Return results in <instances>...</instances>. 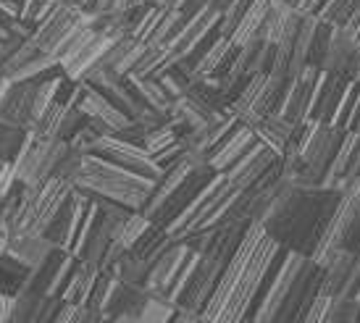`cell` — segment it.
I'll use <instances>...</instances> for the list:
<instances>
[{
  "mask_svg": "<svg viewBox=\"0 0 360 323\" xmlns=\"http://www.w3.org/2000/svg\"><path fill=\"white\" fill-rule=\"evenodd\" d=\"M40 55H42V51L37 48V45H34V42H32V37H30V40L21 42L19 48H16V53H13L8 61L0 66V74H3V77L11 81L21 69H24V66H27V63H32L34 58H40Z\"/></svg>",
  "mask_w": 360,
  "mask_h": 323,
  "instance_id": "cell-29",
  "label": "cell"
},
{
  "mask_svg": "<svg viewBox=\"0 0 360 323\" xmlns=\"http://www.w3.org/2000/svg\"><path fill=\"white\" fill-rule=\"evenodd\" d=\"M150 3H160V0H150Z\"/></svg>",
  "mask_w": 360,
  "mask_h": 323,
  "instance_id": "cell-42",
  "label": "cell"
},
{
  "mask_svg": "<svg viewBox=\"0 0 360 323\" xmlns=\"http://www.w3.org/2000/svg\"><path fill=\"white\" fill-rule=\"evenodd\" d=\"M150 223H153L150 218H145L142 213H131L129 221L121 226V232L116 234V239H113V242H119L124 250H131V247H134V242L140 239L142 234L148 232V226H150Z\"/></svg>",
  "mask_w": 360,
  "mask_h": 323,
  "instance_id": "cell-33",
  "label": "cell"
},
{
  "mask_svg": "<svg viewBox=\"0 0 360 323\" xmlns=\"http://www.w3.org/2000/svg\"><path fill=\"white\" fill-rule=\"evenodd\" d=\"M32 131L16 129V126H6L0 124V161L3 163H16V158L21 155L24 145L30 140Z\"/></svg>",
  "mask_w": 360,
  "mask_h": 323,
  "instance_id": "cell-26",
  "label": "cell"
},
{
  "mask_svg": "<svg viewBox=\"0 0 360 323\" xmlns=\"http://www.w3.org/2000/svg\"><path fill=\"white\" fill-rule=\"evenodd\" d=\"M347 81L334 77V74H321L319 87H316V100H313V111H310L308 121H319V124H331L334 116L340 111V103L347 92Z\"/></svg>",
  "mask_w": 360,
  "mask_h": 323,
  "instance_id": "cell-13",
  "label": "cell"
},
{
  "mask_svg": "<svg viewBox=\"0 0 360 323\" xmlns=\"http://www.w3.org/2000/svg\"><path fill=\"white\" fill-rule=\"evenodd\" d=\"M331 34H334V24H329V21H323L319 16V24L313 29V40H310L305 69L310 66V69L323 71V63H326V55H329V48H331Z\"/></svg>",
  "mask_w": 360,
  "mask_h": 323,
  "instance_id": "cell-24",
  "label": "cell"
},
{
  "mask_svg": "<svg viewBox=\"0 0 360 323\" xmlns=\"http://www.w3.org/2000/svg\"><path fill=\"white\" fill-rule=\"evenodd\" d=\"M179 140V134H176V129L174 126H158V129H150L148 134H145V140H142V150L148 152L150 158H155V155H160V152L166 150V147H171L174 142Z\"/></svg>",
  "mask_w": 360,
  "mask_h": 323,
  "instance_id": "cell-31",
  "label": "cell"
},
{
  "mask_svg": "<svg viewBox=\"0 0 360 323\" xmlns=\"http://www.w3.org/2000/svg\"><path fill=\"white\" fill-rule=\"evenodd\" d=\"M8 244H11V226L6 221H0V258L8 253Z\"/></svg>",
  "mask_w": 360,
  "mask_h": 323,
  "instance_id": "cell-39",
  "label": "cell"
},
{
  "mask_svg": "<svg viewBox=\"0 0 360 323\" xmlns=\"http://www.w3.org/2000/svg\"><path fill=\"white\" fill-rule=\"evenodd\" d=\"M150 297L153 292L145 286H129V284L116 282L103 313L108 315L110 321L119 318V315H140L145 310V305L150 303Z\"/></svg>",
  "mask_w": 360,
  "mask_h": 323,
  "instance_id": "cell-18",
  "label": "cell"
},
{
  "mask_svg": "<svg viewBox=\"0 0 360 323\" xmlns=\"http://www.w3.org/2000/svg\"><path fill=\"white\" fill-rule=\"evenodd\" d=\"M224 268H226V263H221L219 258H200L198 265H195V271H192L190 282H187V286L181 289L176 308L184 310V313H192L200 318L202 310L208 308L213 292H216V286H219Z\"/></svg>",
  "mask_w": 360,
  "mask_h": 323,
  "instance_id": "cell-6",
  "label": "cell"
},
{
  "mask_svg": "<svg viewBox=\"0 0 360 323\" xmlns=\"http://www.w3.org/2000/svg\"><path fill=\"white\" fill-rule=\"evenodd\" d=\"M190 173H192V166H190V161H187V155H184L179 163L169 166L158 182L153 184V192H150V197H148V202H145V208H142V216L153 221V216H155V213L169 202V197L179 190Z\"/></svg>",
  "mask_w": 360,
  "mask_h": 323,
  "instance_id": "cell-16",
  "label": "cell"
},
{
  "mask_svg": "<svg viewBox=\"0 0 360 323\" xmlns=\"http://www.w3.org/2000/svg\"><path fill=\"white\" fill-rule=\"evenodd\" d=\"M292 11L295 8H292L287 0H271L269 13H266V19H263V24H260L258 29L260 37L266 42H271V45H276L281 40V34H284V27L290 21Z\"/></svg>",
  "mask_w": 360,
  "mask_h": 323,
  "instance_id": "cell-23",
  "label": "cell"
},
{
  "mask_svg": "<svg viewBox=\"0 0 360 323\" xmlns=\"http://www.w3.org/2000/svg\"><path fill=\"white\" fill-rule=\"evenodd\" d=\"M113 284H116V279L110 276V273H98V282H95V286H92L90 297H87V308H92V310H105V303H108L110 297V289H113Z\"/></svg>",
  "mask_w": 360,
  "mask_h": 323,
  "instance_id": "cell-36",
  "label": "cell"
},
{
  "mask_svg": "<svg viewBox=\"0 0 360 323\" xmlns=\"http://www.w3.org/2000/svg\"><path fill=\"white\" fill-rule=\"evenodd\" d=\"M56 250H58V247H56L51 239L40 237V234H16V237H11V244H8L11 258H16V261H19L21 265H27L30 271L40 268L42 263L48 261Z\"/></svg>",
  "mask_w": 360,
  "mask_h": 323,
  "instance_id": "cell-19",
  "label": "cell"
},
{
  "mask_svg": "<svg viewBox=\"0 0 360 323\" xmlns=\"http://www.w3.org/2000/svg\"><path fill=\"white\" fill-rule=\"evenodd\" d=\"M250 6H252V0H234V3H231V8L226 11V13H221L219 16L221 37H229L231 40V34L237 32V27L242 24V19H245V13L250 11Z\"/></svg>",
  "mask_w": 360,
  "mask_h": 323,
  "instance_id": "cell-35",
  "label": "cell"
},
{
  "mask_svg": "<svg viewBox=\"0 0 360 323\" xmlns=\"http://www.w3.org/2000/svg\"><path fill=\"white\" fill-rule=\"evenodd\" d=\"M166 53H169V48L145 42L140 61H137V66H134V71H131V77H134V79H150V77H155L160 69V63H163V58H166Z\"/></svg>",
  "mask_w": 360,
  "mask_h": 323,
  "instance_id": "cell-28",
  "label": "cell"
},
{
  "mask_svg": "<svg viewBox=\"0 0 360 323\" xmlns=\"http://www.w3.org/2000/svg\"><path fill=\"white\" fill-rule=\"evenodd\" d=\"M71 323H110V318L103 310H92L87 305H77Z\"/></svg>",
  "mask_w": 360,
  "mask_h": 323,
  "instance_id": "cell-37",
  "label": "cell"
},
{
  "mask_svg": "<svg viewBox=\"0 0 360 323\" xmlns=\"http://www.w3.org/2000/svg\"><path fill=\"white\" fill-rule=\"evenodd\" d=\"M77 108H79L87 119H95V121H101L105 129L110 131V134H119V131H124L127 126L131 124L129 116H124L121 111H116L113 105H110L105 98H101L98 92L92 90H84V95H82V100L77 103Z\"/></svg>",
  "mask_w": 360,
  "mask_h": 323,
  "instance_id": "cell-20",
  "label": "cell"
},
{
  "mask_svg": "<svg viewBox=\"0 0 360 323\" xmlns=\"http://www.w3.org/2000/svg\"><path fill=\"white\" fill-rule=\"evenodd\" d=\"M219 37H221V32H219V24H216V27H213V29H210L208 34L202 37V40H198L195 45H192L190 51H187V55H184L179 63L187 71H192V74H195V71H198V66L202 63V58H205V53L213 48V42L219 40Z\"/></svg>",
  "mask_w": 360,
  "mask_h": 323,
  "instance_id": "cell-34",
  "label": "cell"
},
{
  "mask_svg": "<svg viewBox=\"0 0 360 323\" xmlns=\"http://www.w3.org/2000/svg\"><path fill=\"white\" fill-rule=\"evenodd\" d=\"M56 6H58V0H24L19 21L27 27V29L34 32L37 27H40V21H45V16H48Z\"/></svg>",
  "mask_w": 360,
  "mask_h": 323,
  "instance_id": "cell-32",
  "label": "cell"
},
{
  "mask_svg": "<svg viewBox=\"0 0 360 323\" xmlns=\"http://www.w3.org/2000/svg\"><path fill=\"white\" fill-rule=\"evenodd\" d=\"M276 63V45L266 42L260 34H252L242 48H237V63L234 69L242 74H266L269 77Z\"/></svg>",
  "mask_w": 360,
  "mask_h": 323,
  "instance_id": "cell-17",
  "label": "cell"
},
{
  "mask_svg": "<svg viewBox=\"0 0 360 323\" xmlns=\"http://www.w3.org/2000/svg\"><path fill=\"white\" fill-rule=\"evenodd\" d=\"M60 3H66V6H74V8L84 11L87 6H90V0H60Z\"/></svg>",
  "mask_w": 360,
  "mask_h": 323,
  "instance_id": "cell-41",
  "label": "cell"
},
{
  "mask_svg": "<svg viewBox=\"0 0 360 323\" xmlns=\"http://www.w3.org/2000/svg\"><path fill=\"white\" fill-rule=\"evenodd\" d=\"M87 155H95V158H103V161H108V163H116V166H121V169H127V171H131V173H137V176L148 179V182H158L160 176H163V171L155 166V161L142 150L140 145L124 142V140H119V137H113V134L92 142Z\"/></svg>",
  "mask_w": 360,
  "mask_h": 323,
  "instance_id": "cell-5",
  "label": "cell"
},
{
  "mask_svg": "<svg viewBox=\"0 0 360 323\" xmlns=\"http://www.w3.org/2000/svg\"><path fill=\"white\" fill-rule=\"evenodd\" d=\"M271 8V0H252L250 11L245 13V19H242V24L237 27V32L231 34V42L237 45V48H242L245 42L250 40L252 34H258L260 24H263V19H266V13H269Z\"/></svg>",
  "mask_w": 360,
  "mask_h": 323,
  "instance_id": "cell-25",
  "label": "cell"
},
{
  "mask_svg": "<svg viewBox=\"0 0 360 323\" xmlns=\"http://www.w3.org/2000/svg\"><path fill=\"white\" fill-rule=\"evenodd\" d=\"M323 71L340 77L347 84L360 81V40L352 27H334Z\"/></svg>",
  "mask_w": 360,
  "mask_h": 323,
  "instance_id": "cell-8",
  "label": "cell"
},
{
  "mask_svg": "<svg viewBox=\"0 0 360 323\" xmlns=\"http://www.w3.org/2000/svg\"><path fill=\"white\" fill-rule=\"evenodd\" d=\"M342 197L345 195L337 190H323V187L308 190L290 179H281L276 197L260 226L274 242H279L281 250L313 258Z\"/></svg>",
  "mask_w": 360,
  "mask_h": 323,
  "instance_id": "cell-1",
  "label": "cell"
},
{
  "mask_svg": "<svg viewBox=\"0 0 360 323\" xmlns=\"http://www.w3.org/2000/svg\"><path fill=\"white\" fill-rule=\"evenodd\" d=\"M98 273H101L98 268H92V265H87V263H82L79 258H77V265H74V273H71V279H69V286L63 289L60 300L71 305H84L92 292V286H95V282H98Z\"/></svg>",
  "mask_w": 360,
  "mask_h": 323,
  "instance_id": "cell-21",
  "label": "cell"
},
{
  "mask_svg": "<svg viewBox=\"0 0 360 323\" xmlns=\"http://www.w3.org/2000/svg\"><path fill=\"white\" fill-rule=\"evenodd\" d=\"M69 142L48 140V137H37L30 134V140L24 145L21 155L16 158V179L24 190H40L42 184L56 179L63 155L69 152Z\"/></svg>",
  "mask_w": 360,
  "mask_h": 323,
  "instance_id": "cell-4",
  "label": "cell"
},
{
  "mask_svg": "<svg viewBox=\"0 0 360 323\" xmlns=\"http://www.w3.org/2000/svg\"><path fill=\"white\" fill-rule=\"evenodd\" d=\"M323 71L321 69H305L292 81L290 92H287V100L281 105L279 116L287 119L290 124H305L310 119V111H313V100H316V87H319V79Z\"/></svg>",
  "mask_w": 360,
  "mask_h": 323,
  "instance_id": "cell-12",
  "label": "cell"
},
{
  "mask_svg": "<svg viewBox=\"0 0 360 323\" xmlns=\"http://www.w3.org/2000/svg\"><path fill=\"white\" fill-rule=\"evenodd\" d=\"M153 184L155 182H148V179L121 169L116 163L87 155L84 158V171L74 182V190L84 192L87 197H105V200L119 202V205L134 213H142L145 202L153 192Z\"/></svg>",
  "mask_w": 360,
  "mask_h": 323,
  "instance_id": "cell-2",
  "label": "cell"
},
{
  "mask_svg": "<svg viewBox=\"0 0 360 323\" xmlns=\"http://www.w3.org/2000/svg\"><path fill=\"white\" fill-rule=\"evenodd\" d=\"M90 208H92L90 197L84 192H79V190H74V192L69 195V200L63 202V208L56 213V218L51 221V226L45 229L42 237L51 239V242L56 244L58 250H63V253H71L77 237H79V226Z\"/></svg>",
  "mask_w": 360,
  "mask_h": 323,
  "instance_id": "cell-7",
  "label": "cell"
},
{
  "mask_svg": "<svg viewBox=\"0 0 360 323\" xmlns=\"http://www.w3.org/2000/svg\"><path fill=\"white\" fill-rule=\"evenodd\" d=\"M42 300H45L42 294L27 292V289H21L19 294H13V310H11L8 323H34V318L40 313Z\"/></svg>",
  "mask_w": 360,
  "mask_h": 323,
  "instance_id": "cell-27",
  "label": "cell"
},
{
  "mask_svg": "<svg viewBox=\"0 0 360 323\" xmlns=\"http://www.w3.org/2000/svg\"><path fill=\"white\" fill-rule=\"evenodd\" d=\"M187 258H190V250H187L184 244L171 242L169 247L160 253L158 261L153 263L150 279H148V286H145V289H150L153 294L163 297V294H166V289L171 286V282L176 279V273L181 271V265L187 263Z\"/></svg>",
  "mask_w": 360,
  "mask_h": 323,
  "instance_id": "cell-14",
  "label": "cell"
},
{
  "mask_svg": "<svg viewBox=\"0 0 360 323\" xmlns=\"http://www.w3.org/2000/svg\"><path fill=\"white\" fill-rule=\"evenodd\" d=\"M276 158H279L276 152H271L266 145H260V142L255 140L250 150L245 152L240 161L226 171V179H229V184L237 190V192H245V190L255 187V184L263 179V173L274 166Z\"/></svg>",
  "mask_w": 360,
  "mask_h": 323,
  "instance_id": "cell-11",
  "label": "cell"
},
{
  "mask_svg": "<svg viewBox=\"0 0 360 323\" xmlns=\"http://www.w3.org/2000/svg\"><path fill=\"white\" fill-rule=\"evenodd\" d=\"M84 16H87L84 11L74 8V6H66V3H58V6L45 16V21H40V27L32 32V42H34L42 53L53 55V53L58 51L60 42L74 32V27L84 21Z\"/></svg>",
  "mask_w": 360,
  "mask_h": 323,
  "instance_id": "cell-9",
  "label": "cell"
},
{
  "mask_svg": "<svg viewBox=\"0 0 360 323\" xmlns=\"http://www.w3.org/2000/svg\"><path fill=\"white\" fill-rule=\"evenodd\" d=\"M200 318L198 315H192V313H184V310H179L176 308V313H174V318H171L169 323H198Z\"/></svg>",
  "mask_w": 360,
  "mask_h": 323,
  "instance_id": "cell-40",
  "label": "cell"
},
{
  "mask_svg": "<svg viewBox=\"0 0 360 323\" xmlns=\"http://www.w3.org/2000/svg\"><path fill=\"white\" fill-rule=\"evenodd\" d=\"M34 84L32 81H11L3 103H0V124L16 126L24 131H34L37 119H34Z\"/></svg>",
  "mask_w": 360,
  "mask_h": 323,
  "instance_id": "cell-10",
  "label": "cell"
},
{
  "mask_svg": "<svg viewBox=\"0 0 360 323\" xmlns=\"http://www.w3.org/2000/svg\"><path fill=\"white\" fill-rule=\"evenodd\" d=\"M150 263L137 258L134 253H124L121 261L113 265L110 276L121 284H129V286H148V279H150Z\"/></svg>",
  "mask_w": 360,
  "mask_h": 323,
  "instance_id": "cell-22",
  "label": "cell"
},
{
  "mask_svg": "<svg viewBox=\"0 0 360 323\" xmlns=\"http://www.w3.org/2000/svg\"><path fill=\"white\" fill-rule=\"evenodd\" d=\"M58 3H60V0H58Z\"/></svg>",
  "mask_w": 360,
  "mask_h": 323,
  "instance_id": "cell-43",
  "label": "cell"
},
{
  "mask_svg": "<svg viewBox=\"0 0 360 323\" xmlns=\"http://www.w3.org/2000/svg\"><path fill=\"white\" fill-rule=\"evenodd\" d=\"M347 137V131L337 129L334 124H319L305 121L297 140V152H300V173L297 182L300 187H323V179L329 173L331 163L340 152L342 142Z\"/></svg>",
  "mask_w": 360,
  "mask_h": 323,
  "instance_id": "cell-3",
  "label": "cell"
},
{
  "mask_svg": "<svg viewBox=\"0 0 360 323\" xmlns=\"http://www.w3.org/2000/svg\"><path fill=\"white\" fill-rule=\"evenodd\" d=\"M358 100H360V81H352L347 92H345V98L340 103V111L334 116V126L342 131H352V119H355V108H358Z\"/></svg>",
  "mask_w": 360,
  "mask_h": 323,
  "instance_id": "cell-30",
  "label": "cell"
},
{
  "mask_svg": "<svg viewBox=\"0 0 360 323\" xmlns=\"http://www.w3.org/2000/svg\"><path fill=\"white\" fill-rule=\"evenodd\" d=\"M113 3H116V0H90V6L84 8V13H87V16H101V13H110Z\"/></svg>",
  "mask_w": 360,
  "mask_h": 323,
  "instance_id": "cell-38",
  "label": "cell"
},
{
  "mask_svg": "<svg viewBox=\"0 0 360 323\" xmlns=\"http://www.w3.org/2000/svg\"><path fill=\"white\" fill-rule=\"evenodd\" d=\"M252 142H255V134H252L248 126L237 124V126L231 129L229 137H226V140L221 142L219 147L208 155V169L210 171H216V173H226L231 166L245 155V152L250 150Z\"/></svg>",
  "mask_w": 360,
  "mask_h": 323,
  "instance_id": "cell-15",
  "label": "cell"
}]
</instances>
